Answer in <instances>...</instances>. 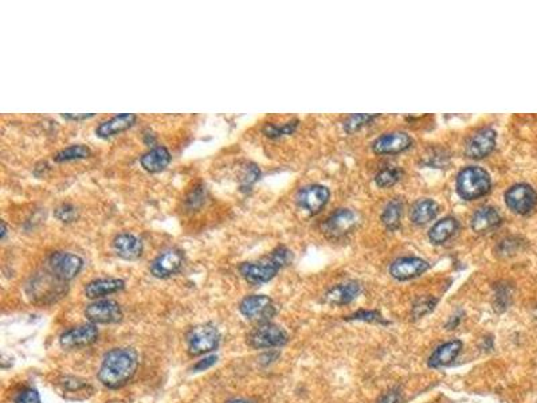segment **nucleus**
I'll use <instances>...</instances> for the list:
<instances>
[{
	"instance_id": "6ab92c4d",
	"label": "nucleus",
	"mask_w": 537,
	"mask_h": 403,
	"mask_svg": "<svg viewBox=\"0 0 537 403\" xmlns=\"http://www.w3.org/2000/svg\"><path fill=\"white\" fill-rule=\"evenodd\" d=\"M60 391L62 395L72 401H82L93 394V388L88 382L75 376H65L60 379Z\"/></svg>"
},
{
	"instance_id": "f8f14e48",
	"label": "nucleus",
	"mask_w": 537,
	"mask_h": 403,
	"mask_svg": "<svg viewBox=\"0 0 537 403\" xmlns=\"http://www.w3.org/2000/svg\"><path fill=\"white\" fill-rule=\"evenodd\" d=\"M429 268H430V264L422 258L404 257L391 264L389 273L394 279L399 281H406L423 274L426 270H429Z\"/></svg>"
},
{
	"instance_id": "6e6552de",
	"label": "nucleus",
	"mask_w": 537,
	"mask_h": 403,
	"mask_svg": "<svg viewBox=\"0 0 537 403\" xmlns=\"http://www.w3.org/2000/svg\"><path fill=\"white\" fill-rule=\"evenodd\" d=\"M505 202L509 209L517 214H528L535 209L537 203L536 191L529 184H515L505 194Z\"/></svg>"
},
{
	"instance_id": "39448f33",
	"label": "nucleus",
	"mask_w": 537,
	"mask_h": 403,
	"mask_svg": "<svg viewBox=\"0 0 537 403\" xmlns=\"http://www.w3.org/2000/svg\"><path fill=\"white\" fill-rule=\"evenodd\" d=\"M48 267L50 271L57 279H60L63 283H67L78 276V273L84 267V260L77 254L57 252L50 255Z\"/></svg>"
},
{
	"instance_id": "ddd939ff",
	"label": "nucleus",
	"mask_w": 537,
	"mask_h": 403,
	"mask_svg": "<svg viewBox=\"0 0 537 403\" xmlns=\"http://www.w3.org/2000/svg\"><path fill=\"white\" fill-rule=\"evenodd\" d=\"M497 134L492 128H482L473 134L465 147L466 156L472 159H482L488 156L496 147Z\"/></svg>"
},
{
	"instance_id": "cd10ccee",
	"label": "nucleus",
	"mask_w": 537,
	"mask_h": 403,
	"mask_svg": "<svg viewBox=\"0 0 537 403\" xmlns=\"http://www.w3.org/2000/svg\"><path fill=\"white\" fill-rule=\"evenodd\" d=\"M403 205L402 202L399 199H394L391 200L389 203H387V206L384 207V211L382 214V222L384 224V226L389 229V230H394L396 229L399 224H401V218H402Z\"/></svg>"
},
{
	"instance_id": "58836bf2",
	"label": "nucleus",
	"mask_w": 537,
	"mask_h": 403,
	"mask_svg": "<svg viewBox=\"0 0 537 403\" xmlns=\"http://www.w3.org/2000/svg\"><path fill=\"white\" fill-rule=\"evenodd\" d=\"M65 119L67 120H86V119H91V117H94V115L93 113H82V115H62Z\"/></svg>"
},
{
	"instance_id": "aec40b11",
	"label": "nucleus",
	"mask_w": 537,
	"mask_h": 403,
	"mask_svg": "<svg viewBox=\"0 0 537 403\" xmlns=\"http://www.w3.org/2000/svg\"><path fill=\"white\" fill-rule=\"evenodd\" d=\"M171 160H172V156H171L169 151L160 146V147H155L148 152H145L141 156L140 163L145 171H148L150 174H156V172H162L163 169H165L171 163Z\"/></svg>"
},
{
	"instance_id": "4468645a",
	"label": "nucleus",
	"mask_w": 537,
	"mask_h": 403,
	"mask_svg": "<svg viewBox=\"0 0 537 403\" xmlns=\"http://www.w3.org/2000/svg\"><path fill=\"white\" fill-rule=\"evenodd\" d=\"M329 190L320 184L306 186L299 190L297 203L301 209L306 210L311 214H317L328 203Z\"/></svg>"
},
{
	"instance_id": "f3484780",
	"label": "nucleus",
	"mask_w": 537,
	"mask_h": 403,
	"mask_svg": "<svg viewBox=\"0 0 537 403\" xmlns=\"http://www.w3.org/2000/svg\"><path fill=\"white\" fill-rule=\"evenodd\" d=\"M113 249L124 260H137L144 252L141 239L129 233L119 234L113 241Z\"/></svg>"
},
{
	"instance_id": "4be33fe9",
	"label": "nucleus",
	"mask_w": 537,
	"mask_h": 403,
	"mask_svg": "<svg viewBox=\"0 0 537 403\" xmlns=\"http://www.w3.org/2000/svg\"><path fill=\"white\" fill-rule=\"evenodd\" d=\"M124 288L125 283L119 279H98L85 286V295L89 299H100L119 292Z\"/></svg>"
},
{
	"instance_id": "a19ab883",
	"label": "nucleus",
	"mask_w": 537,
	"mask_h": 403,
	"mask_svg": "<svg viewBox=\"0 0 537 403\" xmlns=\"http://www.w3.org/2000/svg\"><path fill=\"white\" fill-rule=\"evenodd\" d=\"M228 403H250L249 401H243V399H235V401H230Z\"/></svg>"
},
{
	"instance_id": "20e7f679",
	"label": "nucleus",
	"mask_w": 537,
	"mask_h": 403,
	"mask_svg": "<svg viewBox=\"0 0 537 403\" xmlns=\"http://www.w3.org/2000/svg\"><path fill=\"white\" fill-rule=\"evenodd\" d=\"M221 342V335L216 327L212 324H200L190 329L187 333L188 352L194 357L205 355L218 348Z\"/></svg>"
},
{
	"instance_id": "412c9836",
	"label": "nucleus",
	"mask_w": 537,
	"mask_h": 403,
	"mask_svg": "<svg viewBox=\"0 0 537 403\" xmlns=\"http://www.w3.org/2000/svg\"><path fill=\"white\" fill-rule=\"evenodd\" d=\"M461 350H462V342L460 340H451L448 343L442 344L434 351L433 355L429 359V366L434 369L450 366L460 355Z\"/></svg>"
},
{
	"instance_id": "2eb2a0df",
	"label": "nucleus",
	"mask_w": 537,
	"mask_h": 403,
	"mask_svg": "<svg viewBox=\"0 0 537 403\" xmlns=\"http://www.w3.org/2000/svg\"><path fill=\"white\" fill-rule=\"evenodd\" d=\"M413 139L404 132H389L377 137L373 144V150L379 155H392L408 150Z\"/></svg>"
},
{
	"instance_id": "9d476101",
	"label": "nucleus",
	"mask_w": 537,
	"mask_h": 403,
	"mask_svg": "<svg viewBox=\"0 0 537 403\" xmlns=\"http://www.w3.org/2000/svg\"><path fill=\"white\" fill-rule=\"evenodd\" d=\"M97 339H98V329L93 323H90V324H81L65 331L60 335V343L63 348L72 350V348L86 347L90 344L96 343Z\"/></svg>"
},
{
	"instance_id": "f257e3e1",
	"label": "nucleus",
	"mask_w": 537,
	"mask_h": 403,
	"mask_svg": "<svg viewBox=\"0 0 537 403\" xmlns=\"http://www.w3.org/2000/svg\"><path fill=\"white\" fill-rule=\"evenodd\" d=\"M137 369L138 355L134 348H113L104 357L98 379L106 388H124L132 380Z\"/></svg>"
},
{
	"instance_id": "c85d7f7f",
	"label": "nucleus",
	"mask_w": 537,
	"mask_h": 403,
	"mask_svg": "<svg viewBox=\"0 0 537 403\" xmlns=\"http://www.w3.org/2000/svg\"><path fill=\"white\" fill-rule=\"evenodd\" d=\"M402 172L398 168H384L376 175V184L379 187H389L401 179Z\"/></svg>"
},
{
	"instance_id": "2f4dec72",
	"label": "nucleus",
	"mask_w": 537,
	"mask_h": 403,
	"mask_svg": "<svg viewBox=\"0 0 537 403\" xmlns=\"http://www.w3.org/2000/svg\"><path fill=\"white\" fill-rule=\"evenodd\" d=\"M54 215L60 222L70 224V222H73V221L78 218V210L73 205H70V203H63V205H60V206L56 209Z\"/></svg>"
},
{
	"instance_id": "f03ea898",
	"label": "nucleus",
	"mask_w": 537,
	"mask_h": 403,
	"mask_svg": "<svg viewBox=\"0 0 537 403\" xmlns=\"http://www.w3.org/2000/svg\"><path fill=\"white\" fill-rule=\"evenodd\" d=\"M292 261V252L284 246L273 250L266 258L255 262H245L239 267L242 277L252 285L265 284L270 281L280 269L286 267Z\"/></svg>"
},
{
	"instance_id": "7ed1b4c3",
	"label": "nucleus",
	"mask_w": 537,
	"mask_h": 403,
	"mask_svg": "<svg viewBox=\"0 0 537 403\" xmlns=\"http://www.w3.org/2000/svg\"><path fill=\"white\" fill-rule=\"evenodd\" d=\"M491 186L489 174L481 167L463 168L457 177V191L466 200H474L488 194Z\"/></svg>"
},
{
	"instance_id": "423d86ee",
	"label": "nucleus",
	"mask_w": 537,
	"mask_h": 403,
	"mask_svg": "<svg viewBox=\"0 0 537 403\" xmlns=\"http://www.w3.org/2000/svg\"><path fill=\"white\" fill-rule=\"evenodd\" d=\"M286 342L287 335L284 329L271 323H261V326L254 328L247 336L249 345L257 350L281 347Z\"/></svg>"
},
{
	"instance_id": "5701e85b",
	"label": "nucleus",
	"mask_w": 537,
	"mask_h": 403,
	"mask_svg": "<svg viewBox=\"0 0 537 403\" xmlns=\"http://www.w3.org/2000/svg\"><path fill=\"white\" fill-rule=\"evenodd\" d=\"M360 293V285L355 281L336 285L329 289L325 295V301L332 305H345L356 299Z\"/></svg>"
},
{
	"instance_id": "c756f323",
	"label": "nucleus",
	"mask_w": 537,
	"mask_h": 403,
	"mask_svg": "<svg viewBox=\"0 0 537 403\" xmlns=\"http://www.w3.org/2000/svg\"><path fill=\"white\" fill-rule=\"evenodd\" d=\"M297 125H299V121H290V122H286V124H283V125L268 124L264 128V132L268 137H280V136H285V134H293L296 131Z\"/></svg>"
},
{
	"instance_id": "dca6fc26",
	"label": "nucleus",
	"mask_w": 537,
	"mask_h": 403,
	"mask_svg": "<svg viewBox=\"0 0 537 403\" xmlns=\"http://www.w3.org/2000/svg\"><path fill=\"white\" fill-rule=\"evenodd\" d=\"M358 224V215L352 210L342 209L333 212L324 224V231L330 237H342Z\"/></svg>"
},
{
	"instance_id": "b1692460",
	"label": "nucleus",
	"mask_w": 537,
	"mask_h": 403,
	"mask_svg": "<svg viewBox=\"0 0 537 403\" xmlns=\"http://www.w3.org/2000/svg\"><path fill=\"white\" fill-rule=\"evenodd\" d=\"M501 224L498 211L491 206L478 209L472 217V227L477 233H488Z\"/></svg>"
},
{
	"instance_id": "393cba45",
	"label": "nucleus",
	"mask_w": 537,
	"mask_h": 403,
	"mask_svg": "<svg viewBox=\"0 0 537 403\" xmlns=\"http://www.w3.org/2000/svg\"><path fill=\"white\" fill-rule=\"evenodd\" d=\"M438 211H439V207L433 199H419L413 205L411 211H410V217H411L413 224L423 226V224L432 222L434 218L436 217Z\"/></svg>"
},
{
	"instance_id": "0eeeda50",
	"label": "nucleus",
	"mask_w": 537,
	"mask_h": 403,
	"mask_svg": "<svg viewBox=\"0 0 537 403\" xmlns=\"http://www.w3.org/2000/svg\"><path fill=\"white\" fill-rule=\"evenodd\" d=\"M239 311L246 319L259 323H268V320L277 312L273 300L264 295H254L242 300L239 304Z\"/></svg>"
},
{
	"instance_id": "a211bd4d",
	"label": "nucleus",
	"mask_w": 537,
	"mask_h": 403,
	"mask_svg": "<svg viewBox=\"0 0 537 403\" xmlns=\"http://www.w3.org/2000/svg\"><path fill=\"white\" fill-rule=\"evenodd\" d=\"M136 120H137V117H136V115H134V113H122V115L113 116L112 119L103 121L96 128V134H97L98 137H103V139L122 134V132H125L127 129H129L134 125Z\"/></svg>"
},
{
	"instance_id": "f704fd0d",
	"label": "nucleus",
	"mask_w": 537,
	"mask_h": 403,
	"mask_svg": "<svg viewBox=\"0 0 537 403\" xmlns=\"http://www.w3.org/2000/svg\"><path fill=\"white\" fill-rule=\"evenodd\" d=\"M15 403H42L41 397L37 390L34 388H25L20 391L15 398Z\"/></svg>"
},
{
	"instance_id": "4c0bfd02",
	"label": "nucleus",
	"mask_w": 537,
	"mask_h": 403,
	"mask_svg": "<svg viewBox=\"0 0 537 403\" xmlns=\"http://www.w3.org/2000/svg\"><path fill=\"white\" fill-rule=\"evenodd\" d=\"M216 363V357H207V358L199 360L194 366L195 371H205L209 367H212Z\"/></svg>"
},
{
	"instance_id": "bb28decb",
	"label": "nucleus",
	"mask_w": 537,
	"mask_h": 403,
	"mask_svg": "<svg viewBox=\"0 0 537 403\" xmlns=\"http://www.w3.org/2000/svg\"><path fill=\"white\" fill-rule=\"evenodd\" d=\"M90 155H91V151H90L89 147H86L84 144H75V146H70L67 148H63L60 152H57L54 156V160L57 163H65V162L86 159V158H89Z\"/></svg>"
},
{
	"instance_id": "e433bc0d",
	"label": "nucleus",
	"mask_w": 537,
	"mask_h": 403,
	"mask_svg": "<svg viewBox=\"0 0 537 403\" xmlns=\"http://www.w3.org/2000/svg\"><path fill=\"white\" fill-rule=\"evenodd\" d=\"M402 402V392L401 390L398 388H392L387 391L386 394H383L377 403H401Z\"/></svg>"
},
{
	"instance_id": "473e14b6",
	"label": "nucleus",
	"mask_w": 537,
	"mask_h": 403,
	"mask_svg": "<svg viewBox=\"0 0 537 403\" xmlns=\"http://www.w3.org/2000/svg\"><path fill=\"white\" fill-rule=\"evenodd\" d=\"M347 320H358V321H367V323H380L387 324V321L382 317V314L376 311H358L347 317Z\"/></svg>"
},
{
	"instance_id": "c9c22d12",
	"label": "nucleus",
	"mask_w": 537,
	"mask_h": 403,
	"mask_svg": "<svg viewBox=\"0 0 537 403\" xmlns=\"http://www.w3.org/2000/svg\"><path fill=\"white\" fill-rule=\"evenodd\" d=\"M259 175H261V171H259V168L257 165H247L245 168L242 180H243V183L246 186H250V184H253L254 181L259 179Z\"/></svg>"
},
{
	"instance_id": "7c9ffc66",
	"label": "nucleus",
	"mask_w": 537,
	"mask_h": 403,
	"mask_svg": "<svg viewBox=\"0 0 537 403\" xmlns=\"http://www.w3.org/2000/svg\"><path fill=\"white\" fill-rule=\"evenodd\" d=\"M373 119H376V116H371V115H352L344 122V129L348 134H354V132H356L358 129H360L361 127H364L365 124H370Z\"/></svg>"
},
{
	"instance_id": "1a4fd4ad",
	"label": "nucleus",
	"mask_w": 537,
	"mask_h": 403,
	"mask_svg": "<svg viewBox=\"0 0 537 403\" xmlns=\"http://www.w3.org/2000/svg\"><path fill=\"white\" fill-rule=\"evenodd\" d=\"M85 316L93 324H113L122 320V309L113 300H100L90 304Z\"/></svg>"
},
{
	"instance_id": "ea45409f",
	"label": "nucleus",
	"mask_w": 537,
	"mask_h": 403,
	"mask_svg": "<svg viewBox=\"0 0 537 403\" xmlns=\"http://www.w3.org/2000/svg\"><path fill=\"white\" fill-rule=\"evenodd\" d=\"M1 226H3V230H1V238H4V237H6V233H7V226H6L4 222L1 224Z\"/></svg>"
},
{
	"instance_id": "72a5a7b5",
	"label": "nucleus",
	"mask_w": 537,
	"mask_h": 403,
	"mask_svg": "<svg viewBox=\"0 0 537 403\" xmlns=\"http://www.w3.org/2000/svg\"><path fill=\"white\" fill-rule=\"evenodd\" d=\"M435 304H436V300L435 299H420L415 302L414 308H413V314L415 319L419 317H423L425 314H430L435 308Z\"/></svg>"
},
{
	"instance_id": "9b49d317",
	"label": "nucleus",
	"mask_w": 537,
	"mask_h": 403,
	"mask_svg": "<svg viewBox=\"0 0 537 403\" xmlns=\"http://www.w3.org/2000/svg\"><path fill=\"white\" fill-rule=\"evenodd\" d=\"M184 257L178 249H168L159 254L150 264V271L155 277L168 279L179 271L183 267Z\"/></svg>"
},
{
	"instance_id": "a878e982",
	"label": "nucleus",
	"mask_w": 537,
	"mask_h": 403,
	"mask_svg": "<svg viewBox=\"0 0 537 403\" xmlns=\"http://www.w3.org/2000/svg\"><path fill=\"white\" fill-rule=\"evenodd\" d=\"M458 226L460 224L455 218L446 217V218L438 221L436 224H434L433 227L429 231V238L435 245H442L457 233Z\"/></svg>"
}]
</instances>
